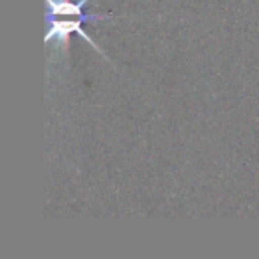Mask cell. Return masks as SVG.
Returning a JSON list of instances; mask_svg holds the SVG:
<instances>
[{"instance_id": "cell-1", "label": "cell", "mask_w": 259, "mask_h": 259, "mask_svg": "<svg viewBox=\"0 0 259 259\" xmlns=\"http://www.w3.org/2000/svg\"><path fill=\"white\" fill-rule=\"evenodd\" d=\"M82 23H89L85 18H78V20H62L61 16H47V34H45V45H50L52 41H55V54H62L68 57L69 52V36L71 34H78L82 39H85L98 54L103 55L105 61H108L107 54L101 50L100 47H96L93 39L89 37V34L82 29ZM112 64V61H108Z\"/></svg>"}, {"instance_id": "cell-2", "label": "cell", "mask_w": 259, "mask_h": 259, "mask_svg": "<svg viewBox=\"0 0 259 259\" xmlns=\"http://www.w3.org/2000/svg\"><path fill=\"white\" fill-rule=\"evenodd\" d=\"M91 0H45L47 4V16H76V18H85L89 23H103L115 20L114 15H93V13H83V8Z\"/></svg>"}]
</instances>
